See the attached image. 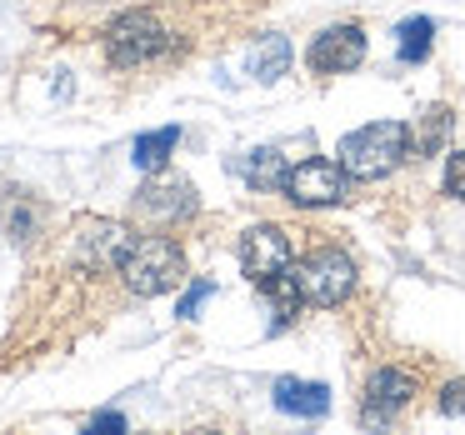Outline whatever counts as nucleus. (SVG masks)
<instances>
[{
  "label": "nucleus",
  "mask_w": 465,
  "mask_h": 435,
  "mask_svg": "<svg viewBox=\"0 0 465 435\" xmlns=\"http://www.w3.org/2000/svg\"><path fill=\"white\" fill-rule=\"evenodd\" d=\"M335 161L345 165L351 181H381V175H391L401 161H411V125H401V121L361 125V131L341 135Z\"/></svg>",
  "instance_id": "obj_1"
},
{
  "label": "nucleus",
  "mask_w": 465,
  "mask_h": 435,
  "mask_svg": "<svg viewBox=\"0 0 465 435\" xmlns=\"http://www.w3.org/2000/svg\"><path fill=\"white\" fill-rule=\"evenodd\" d=\"M121 281H125V291L141 295V301L175 291V285L185 281V251L171 235H141L121 261Z\"/></svg>",
  "instance_id": "obj_2"
},
{
  "label": "nucleus",
  "mask_w": 465,
  "mask_h": 435,
  "mask_svg": "<svg viewBox=\"0 0 465 435\" xmlns=\"http://www.w3.org/2000/svg\"><path fill=\"white\" fill-rule=\"evenodd\" d=\"M165 51H171V31H165V21L155 11H125L105 25V55H111V65H121V71L145 65Z\"/></svg>",
  "instance_id": "obj_3"
},
{
  "label": "nucleus",
  "mask_w": 465,
  "mask_h": 435,
  "mask_svg": "<svg viewBox=\"0 0 465 435\" xmlns=\"http://www.w3.org/2000/svg\"><path fill=\"white\" fill-rule=\"evenodd\" d=\"M285 201H295L301 211H321V205H341L351 195V175L341 161H301L285 175Z\"/></svg>",
  "instance_id": "obj_4"
},
{
  "label": "nucleus",
  "mask_w": 465,
  "mask_h": 435,
  "mask_svg": "<svg viewBox=\"0 0 465 435\" xmlns=\"http://www.w3.org/2000/svg\"><path fill=\"white\" fill-rule=\"evenodd\" d=\"M295 281L311 305H341L355 285V261L345 251H311L295 265Z\"/></svg>",
  "instance_id": "obj_5"
},
{
  "label": "nucleus",
  "mask_w": 465,
  "mask_h": 435,
  "mask_svg": "<svg viewBox=\"0 0 465 435\" xmlns=\"http://www.w3.org/2000/svg\"><path fill=\"white\" fill-rule=\"evenodd\" d=\"M135 245V235L121 221H105V215H85L75 221V261L85 271H121L125 251Z\"/></svg>",
  "instance_id": "obj_6"
},
{
  "label": "nucleus",
  "mask_w": 465,
  "mask_h": 435,
  "mask_svg": "<svg viewBox=\"0 0 465 435\" xmlns=\"http://www.w3.org/2000/svg\"><path fill=\"white\" fill-rule=\"evenodd\" d=\"M195 185L181 181V175H165L155 171L151 181L135 191V215L141 221H155V225H171V221H185V215H195Z\"/></svg>",
  "instance_id": "obj_7"
},
{
  "label": "nucleus",
  "mask_w": 465,
  "mask_h": 435,
  "mask_svg": "<svg viewBox=\"0 0 465 435\" xmlns=\"http://www.w3.org/2000/svg\"><path fill=\"white\" fill-rule=\"evenodd\" d=\"M361 61H365V31L355 21L325 25V31L305 45V65H311L315 75H345V71H355Z\"/></svg>",
  "instance_id": "obj_8"
},
{
  "label": "nucleus",
  "mask_w": 465,
  "mask_h": 435,
  "mask_svg": "<svg viewBox=\"0 0 465 435\" xmlns=\"http://www.w3.org/2000/svg\"><path fill=\"white\" fill-rule=\"evenodd\" d=\"M291 265H295L291 235H285L281 225H251V231L241 235V271L251 275L255 285L281 275V271H291Z\"/></svg>",
  "instance_id": "obj_9"
},
{
  "label": "nucleus",
  "mask_w": 465,
  "mask_h": 435,
  "mask_svg": "<svg viewBox=\"0 0 465 435\" xmlns=\"http://www.w3.org/2000/svg\"><path fill=\"white\" fill-rule=\"evenodd\" d=\"M411 400H415V375L395 371V365H381V371L371 375V385H365V410H361V425L381 430V425H391V420H395V415H401Z\"/></svg>",
  "instance_id": "obj_10"
},
{
  "label": "nucleus",
  "mask_w": 465,
  "mask_h": 435,
  "mask_svg": "<svg viewBox=\"0 0 465 435\" xmlns=\"http://www.w3.org/2000/svg\"><path fill=\"white\" fill-rule=\"evenodd\" d=\"M275 405H281L285 415H305V420H321V415L331 410V385L281 375V381H275Z\"/></svg>",
  "instance_id": "obj_11"
},
{
  "label": "nucleus",
  "mask_w": 465,
  "mask_h": 435,
  "mask_svg": "<svg viewBox=\"0 0 465 435\" xmlns=\"http://www.w3.org/2000/svg\"><path fill=\"white\" fill-rule=\"evenodd\" d=\"M291 61H295V51H291L285 35H261V41L251 45V55H245V71H251V81L275 85L285 71H291Z\"/></svg>",
  "instance_id": "obj_12"
},
{
  "label": "nucleus",
  "mask_w": 465,
  "mask_h": 435,
  "mask_svg": "<svg viewBox=\"0 0 465 435\" xmlns=\"http://www.w3.org/2000/svg\"><path fill=\"white\" fill-rule=\"evenodd\" d=\"M261 295L271 301V331H285V325L301 315V305H305V295H301V281H295V265L291 271H281V275H271V281H261Z\"/></svg>",
  "instance_id": "obj_13"
},
{
  "label": "nucleus",
  "mask_w": 465,
  "mask_h": 435,
  "mask_svg": "<svg viewBox=\"0 0 465 435\" xmlns=\"http://www.w3.org/2000/svg\"><path fill=\"white\" fill-rule=\"evenodd\" d=\"M175 145H181V125H161V131H145V135H135V145H131V161L141 165L145 175H155V171H165V161L175 155Z\"/></svg>",
  "instance_id": "obj_14"
},
{
  "label": "nucleus",
  "mask_w": 465,
  "mask_h": 435,
  "mask_svg": "<svg viewBox=\"0 0 465 435\" xmlns=\"http://www.w3.org/2000/svg\"><path fill=\"white\" fill-rule=\"evenodd\" d=\"M241 175L251 191H285V175H291V165L281 161V151H271V145H261V151H251L241 161Z\"/></svg>",
  "instance_id": "obj_15"
},
{
  "label": "nucleus",
  "mask_w": 465,
  "mask_h": 435,
  "mask_svg": "<svg viewBox=\"0 0 465 435\" xmlns=\"http://www.w3.org/2000/svg\"><path fill=\"white\" fill-rule=\"evenodd\" d=\"M445 135H450V111L445 105L420 111V121L411 125V155H435L445 145Z\"/></svg>",
  "instance_id": "obj_16"
},
{
  "label": "nucleus",
  "mask_w": 465,
  "mask_h": 435,
  "mask_svg": "<svg viewBox=\"0 0 465 435\" xmlns=\"http://www.w3.org/2000/svg\"><path fill=\"white\" fill-rule=\"evenodd\" d=\"M395 35H401V65H420L435 45V21L430 15H411Z\"/></svg>",
  "instance_id": "obj_17"
},
{
  "label": "nucleus",
  "mask_w": 465,
  "mask_h": 435,
  "mask_svg": "<svg viewBox=\"0 0 465 435\" xmlns=\"http://www.w3.org/2000/svg\"><path fill=\"white\" fill-rule=\"evenodd\" d=\"M211 295H215V285H211V281H195V285H191V291H185V295H181V305H175V315H181V321H191V315H195V311H201V305H205V301H211Z\"/></svg>",
  "instance_id": "obj_18"
},
{
  "label": "nucleus",
  "mask_w": 465,
  "mask_h": 435,
  "mask_svg": "<svg viewBox=\"0 0 465 435\" xmlns=\"http://www.w3.org/2000/svg\"><path fill=\"white\" fill-rule=\"evenodd\" d=\"M445 195H450V201H465V151H455L450 165H445Z\"/></svg>",
  "instance_id": "obj_19"
},
{
  "label": "nucleus",
  "mask_w": 465,
  "mask_h": 435,
  "mask_svg": "<svg viewBox=\"0 0 465 435\" xmlns=\"http://www.w3.org/2000/svg\"><path fill=\"white\" fill-rule=\"evenodd\" d=\"M435 405H440V415H465V381H450V385H440V395H435Z\"/></svg>",
  "instance_id": "obj_20"
},
{
  "label": "nucleus",
  "mask_w": 465,
  "mask_h": 435,
  "mask_svg": "<svg viewBox=\"0 0 465 435\" xmlns=\"http://www.w3.org/2000/svg\"><path fill=\"white\" fill-rule=\"evenodd\" d=\"M91 430H125V415L121 410H101V415H91Z\"/></svg>",
  "instance_id": "obj_21"
}]
</instances>
